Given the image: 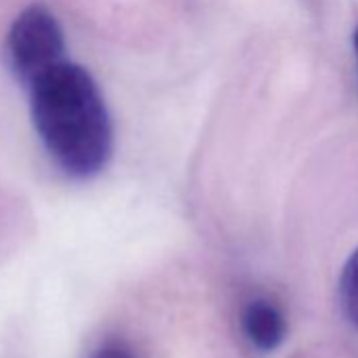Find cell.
Masks as SVG:
<instances>
[{
  "mask_svg": "<svg viewBox=\"0 0 358 358\" xmlns=\"http://www.w3.org/2000/svg\"><path fill=\"white\" fill-rule=\"evenodd\" d=\"M354 51H356V59H358V28L354 32Z\"/></svg>",
  "mask_w": 358,
  "mask_h": 358,
  "instance_id": "6",
  "label": "cell"
},
{
  "mask_svg": "<svg viewBox=\"0 0 358 358\" xmlns=\"http://www.w3.org/2000/svg\"><path fill=\"white\" fill-rule=\"evenodd\" d=\"M243 333L255 350L272 352L287 337L285 314L272 301L255 299L243 312Z\"/></svg>",
  "mask_w": 358,
  "mask_h": 358,
  "instance_id": "3",
  "label": "cell"
},
{
  "mask_svg": "<svg viewBox=\"0 0 358 358\" xmlns=\"http://www.w3.org/2000/svg\"><path fill=\"white\" fill-rule=\"evenodd\" d=\"M339 303L345 318L358 329V249L348 257L339 278Z\"/></svg>",
  "mask_w": 358,
  "mask_h": 358,
  "instance_id": "4",
  "label": "cell"
},
{
  "mask_svg": "<svg viewBox=\"0 0 358 358\" xmlns=\"http://www.w3.org/2000/svg\"><path fill=\"white\" fill-rule=\"evenodd\" d=\"M91 358H135L133 352L120 343V341H110V343H103Z\"/></svg>",
  "mask_w": 358,
  "mask_h": 358,
  "instance_id": "5",
  "label": "cell"
},
{
  "mask_svg": "<svg viewBox=\"0 0 358 358\" xmlns=\"http://www.w3.org/2000/svg\"><path fill=\"white\" fill-rule=\"evenodd\" d=\"M30 91L34 127L59 169L76 179L99 175L112 156V122L93 76L64 59Z\"/></svg>",
  "mask_w": 358,
  "mask_h": 358,
  "instance_id": "1",
  "label": "cell"
},
{
  "mask_svg": "<svg viewBox=\"0 0 358 358\" xmlns=\"http://www.w3.org/2000/svg\"><path fill=\"white\" fill-rule=\"evenodd\" d=\"M13 72L28 87L47 70L64 62V32L55 15L41 7H28L11 26L7 41Z\"/></svg>",
  "mask_w": 358,
  "mask_h": 358,
  "instance_id": "2",
  "label": "cell"
}]
</instances>
